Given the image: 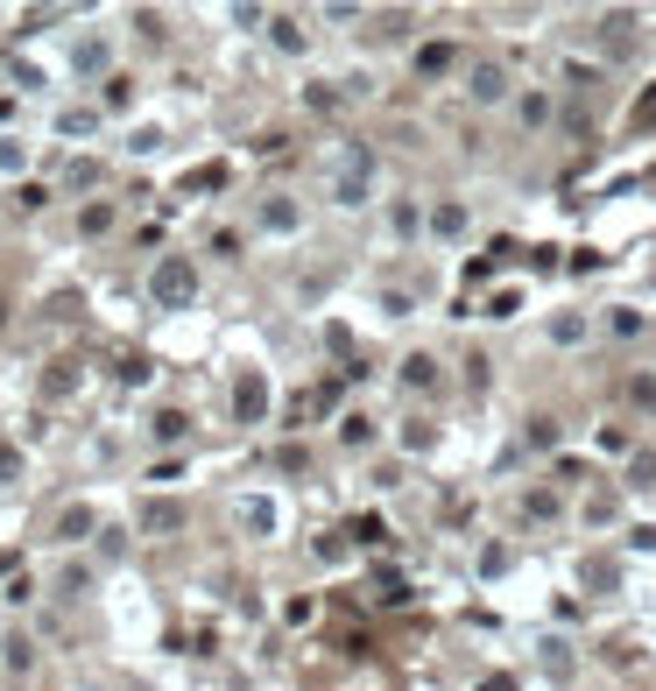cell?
<instances>
[{
  "label": "cell",
  "mask_w": 656,
  "mask_h": 691,
  "mask_svg": "<svg viewBox=\"0 0 656 691\" xmlns=\"http://www.w3.org/2000/svg\"><path fill=\"white\" fill-rule=\"evenodd\" d=\"M148 296H156L162 311H184L191 296H198V268H191L184 254H162V262L148 268Z\"/></svg>",
  "instance_id": "obj_1"
},
{
  "label": "cell",
  "mask_w": 656,
  "mask_h": 691,
  "mask_svg": "<svg viewBox=\"0 0 656 691\" xmlns=\"http://www.w3.org/2000/svg\"><path fill=\"white\" fill-rule=\"evenodd\" d=\"M233 516H241V530H247V536H276V530H282L276 494H241V501H233Z\"/></svg>",
  "instance_id": "obj_2"
},
{
  "label": "cell",
  "mask_w": 656,
  "mask_h": 691,
  "mask_svg": "<svg viewBox=\"0 0 656 691\" xmlns=\"http://www.w3.org/2000/svg\"><path fill=\"white\" fill-rule=\"evenodd\" d=\"M367 170H375V162H367L361 148H353V156H347V170H339V184H332V205H347V213H353V205H367Z\"/></svg>",
  "instance_id": "obj_3"
},
{
  "label": "cell",
  "mask_w": 656,
  "mask_h": 691,
  "mask_svg": "<svg viewBox=\"0 0 656 691\" xmlns=\"http://www.w3.org/2000/svg\"><path fill=\"white\" fill-rule=\"evenodd\" d=\"M466 93L481 99V107H501V99H509V71H501V64H481V71L466 78Z\"/></svg>",
  "instance_id": "obj_4"
},
{
  "label": "cell",
  "mask_w": 656,
  "mask_h": 691,
  "mask_svg": "<svg viewBox=\"0 0 656 691\" xmlns=\"http://www.w3.org/2000/svg\"><path fill=\"white\" fill-rule=\"evenodd\" d=\"M586 332H593L586 311H558V318H550V339H558V346H586Z\"/></svg>",
  "instance_id": "obj_5"
},
{
  "label": "cell",
  "mask_w": 656,
  "mask_h": 691,
  "mask_svg": "<svg viewBox=\"0 0 656 691\" xmlns=\"http://www.w3.org/2000/svg\"><path fill=\"white\" fill-rule=\"evenodd\" d=\"M268 43H276L282 57H296V50H304V28H296V14H276V22H268Z\"/></svg>",
  "instance_id": "obj_6"
},
{
  "label": "cell",
  "mask_w": 656,
  "mask_h": 691,
  "mask_svg": "<svg viewBox=\"0 0 656 691\" xmlns=\"http://www.w3.org/2000/svg\"><path fill=\"white\" fill-rule=\"evenodd\" d=\"M296 219H304V213H296L290 198H268V205H262V227H268V233H296Z\"/></svg>",
  "instance_id": "obj_7"
},
{
  "label": "cell",
  "mask_w": 656,
  "mask_h": 691,
  "mask_svg": "<svg viewBox=\"0 0 656 691\" xmlns=\"http://www.w3.org/2000/svg\"><path fill=\"white\" fill-rule=\"evenodd\" d=\"M430 445H438V424L410 416V424H402V452H430Z\"/></svg>",
  "instance_id": "obj_8"
},
{
  "label": "cell",
  "mask_w": 656,
  "mask_h": 691,
  "mask_svg": "<svg viewBox=\"0 0 656 691\" xmlns=\"http://www.w3.org/2000/svg\"><path fill=\"white\" fill-rule=\"evenodd\" d=\"M402 381H410V388H430V381H438V360H430V353H410V360H402Z\"/></svg>",
  "instance_id": "obj_9"
},
{
  "label": "cell",
  "mask_w": 656,
  "mask_h": 691,
  "mask_svg": "<svg viewBox=\"0 0 656 691\" xmlns=\"http://www.w3.org/2000/svg\"><path fill=\"white\" fill-rule=\"evenodd\" d=\"M233 402H241V416H262V410H268V388L255 381V374H247V381H241V396H233Z\"/></svg>",
  "instance_id": "obj_10"
},
{
  "label": "cell",
  "mask_w": 656,
  "mask_h": 691,
  "mask_svg": "<svg viewBox=\"0 0 656 691\" xmlns=\"http://www.w3.org/2000/svg\"><path fill=\"white\" fill-rule=\"evenodd\" d=\"M184 431H191V416H184V410H162V416H156V438H162V445H177Z\"/></svg>",
  "instance_id": "obj_11"
},
{
  "label": "cell",
  "mask_w": 656,
  "mask_h": 691,
  "mask_svg": "<svg viewBox=\"0 0 656 691\" xmlns=\"http://www.w3.org/2000/svg\"><path fill=\"white\" fill-rule=\"evenodd\" d=\"M57 530H64V544H78V536L93 530V508H64V522H57Z\"/></svg>",
  "instance_id": "obj_12"
},
{
  "label": "cell",
  "mask_w": 656,
  "mask_h": 691,
  "mask_svg": "<svg viewBox=\"0 0 656 691\" xmlns=\"http://www.w3.org/2000/svg\"><path fill=\"white\" fill-rule=\"evenodd\" d=\"M515 113H523L530 128H544V120H550V93H523V107H515Z\"/></svg>",
  "instance_id": "obj_13"
},
{
  "label": "cell",
  "mask_w": 656,
  "mask_h": 691,
  "mask_svg": "<svg viewBox=\"0 0 656 691\" xmlns=\"http://www.w3.org/2000/svg\"><path fill=\"white\" fill-rule=\"evenodd\" d=\"M78 71L93 78V71H107V43H78Z\"/></svg>",
  "instance_id": "obj_14"
},
{
  "label": "cell",
  "mask_w": 656,
  "mask_h": 691,
  "mask_svg": "<svg viewBox=\"0 0 656 691\" xmlns=\"http://www.w3.org/2000/svg\"><path fill=\"white\" fill-rule=\"evenodd\" d=\"M430 227H438V233H466V213H459V205H438V213H430Z\"/></svg>",
  "instance_id": "obj_15"
},
{
  "label": "cell",
  "mask_w": 656,
  "mask_h": 691,
  "mask_svg": "<svg viewBox=\"0 0 656 691\" xmlns=\"http://www.w3.org/2000/svg\"><path fill=\"white\" fill-rule=\"evenodd\" d=\"M142 522H148V530H177V508H170V501H148Z\"/></svg>",
  "instance_id": "obj_16"
},
{
  "label": "cell",
  "mask_w": 656,
  "mask_h": 691,
  "mask_svg": "<svg viewBox=\"0 0 656 691\" xmlns=\"http://www.w3.org/2000/svg\"><path fill=\"white\" fill-rule=\"evenodd\" d=\"M57 128H64V134H93V128H99V113H85V107H78V113L57 120Z\"/></svg>",
  "instance_id": "obj_17"
},
{
  "label": "cell",
  "mask_w": 656,
  "mask_h": 691,
  "mask_svg": "<svg viewBox=\"0 0 656 691\" xmlns=\"http://www.w3.org/2000/svg\"><path fill=\"white\" fill-rule=\"evenodd\" d=\"M481 691H515V684H509V678H495V684H481Z\"/></svg>",
  "instance_id": "obj_18"
},
{
  "label": "cell",
  "mask_w": 656,
  "mask_h": 691,
  "mask_svg": "<svg viewBox=\"0 0 656 691\" xmlns=\"http://www.w3.org/2000/svg\"><path fill=\"white\" fill-rule=\"evenodd\" d=\"M78 691H107V684H78Z\"/></svg>",
  "instance_id": "obj_19"
}]
</instances>
